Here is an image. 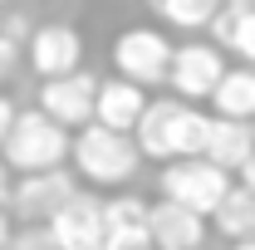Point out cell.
<instances>
[{"mask_svg": "<svg viewBox=\"0 0 255 250\" xmlns=\"http://www.w3.org/2000/svg\"><path fill=\"white\" fill-rule=\"evenodd\" d=\"M74 157V137L64 132L54 118H44L39 108H20V118L10 127L0 162L20 177H39V172H59L64 162Z\"/></svg>", "mask_w": 255, "mask_h": 250, "instance_id": "6da1fadb", "label": "cell"}, {"mask_svg": "<svg viewBox=\"0 0 255 250\" xmlns=\"http://www.w3.org/2000/svg\"><path fill=\"white\" fill-rule=\"evenodd\" d=\"M74 167L94 187H123V182L137 177L142 152H137V142L128 132H108V127L94 123L84 132H74Z\"/></svg>", "mask_w": 255, "mask_h": 250, "instance_id": "7a4b0ae2", "label": "cell"}, {"mask_svg": "<svg viewBox=\"0 0 255 250\" xmlns=\"http://www.w3.org/2000/svg\"><path fill=\"white\" fill-rule=\"evenodd\" d=\"M157 187H162V201H172V206H182L191 216L211 221L216 206L231 196L236 177H226L221 167H211L206 157H187V162H167V167H162Z\"/></svg>", "mask_w": 255, "mask_h": 250, "instance_id": "3957f363", "label": "cell"}, {"mask_svg": "<svg viewBox=\"0 0 255 250\" xmlns=\"http://www.w3.org/2000/svg\"><path fill=\"white\" fill-rule=\"evenodd\" d=\"M172 54H177V44H172L162 30H152V25L123 30V34H118V44H113L118 79L137 84V89H157V84H167V74H172Z\"/></svg>", "mask_w": 255, "mask_h": 250, "instance_id": "277c9868", "label": "cell"}, {"mask_svg": "<svg viewBox=\"0 0 255 250\" xmlns=\"http://www.w3.org/2000/svg\"><path fill=\"white\" fill-rule=\"evenodd\" d=\"M226 79V54L216 44H177V54H172V74H167V84H172V98H182V103H211V94L221 89Z\"/></svg>", "mask_w": 255, "mask_h": 250, "instance_id": "5b68a950", "label": "cell"}, {"mask_svg": "<svg viewBox=\"0 0 255 250\" xmlns=\"http://www.w3.org/2000/svg\"><path fill=\"white\" fill-rule=\"evenodd\" d=\"M98 84L103 79H94L89 69H79L69 79H49V84H39V113L54 118L64 132H84V127H94Z\"/></svg>", "mask_w": 255, "mask_h": 250, "instance_id": "8992f818", "label": "cell"}, {"mask_svg": "<svg viewBox=\"0 0 255 250\" xmlns=\"http://www.w3.org/2000/svg\"><path fill=\"white\" fill-rule=\"evenodd\" d=\"M74 196H79V187H74V177L64 167L59 172H39V177H20L15 191H10V216L20 226H49Z\"/></svg>", "mask_w": 255, "mask_h": 250, "instance_id": "52a82bcc", "label": "cell"}, {"mask_svg": "<svg viewBox=\"0 0 255 250\" xmlns=\"http://www.w3.org/2000/svg\"><path fill=\"white\" fill-rule=\"evenodd\" d=\"M30 69L49 84V79H69L84 69V34L74 25H39L30 34Z\"/></svg>", "mask_w": 255, "mask_h": 250, "instance_id": "ba28073f", "label": "cell"}, {"mask_svg": "<svg viewBox=\"0 0 255 250\" xmlns=\"http://www.w3.org/2000/svg\"><path fill=\"white\" fill-rule=\"evenodd\" d=\"M103 206H108V201H98L94 191H79L59 216L49 221V231H54L59 250H103V236H108Z\"/></svg>", "mask_w": 255, "mask_h": 250, "instance_id": "9c48e42d", "label": "cell"}, {"mask_svg": "<svg viewBox=\"0 0 255 250\" xmlns=\"http://www.w3.org/2000/svg\"><path fill=\"white\" fill-rule=\"evenodd\" d=\"M182 98H152L147 103V113H142V123L132 132V142H137V152L152 157V162H177V123H182Z\"/></svg>", "mask_w": 255, "mask_h": 250, "instance_id": "30bf717a", "label": "cell"}, {"mask_svg": "<svg viewBox=\"0 0 255 250\" xmlns=\"http://www.w3.org/2000/svg\"><path fill=\"white\" fill-rule=\"evenodd\" d=\"M147 89H137V84H128V79H103L98 84V108H94V123L108 127V132H137L142 123V113H147Z\"/></svg>", "mask_w": 255, "mask_h": 250, "instance_id": "8fae6325", "label": "cell"}, {"mask_svg": "<svg viewBox=\"0 0 255 250\" xmlns=\"http://www.w3.org/2000/svg\"><path fill=\"white\" fill-rule=\"evenodd\" d=\"M147 216H152V206H147L142 196H113V201L103 206V221H108L103 250H152Z\"/></svg>", "mask_w": 255, "mask_h": 250, "instance_id": "7c38bea8", "label": "cell"}, {"mask_svg": "<svg viewBox=\"0 0 255 250\" xmlns=\"http://www.w3.org/2000/svg\"><path fill=\"white\" fill-rule=\"evenodd\" d=\"M206 162L221 167L226 177H241L255 162V127L251 123H231V118H211V132H206Z\"/></svg>", "mask_w": 255, "mask_h": 250, "instance_id": "4fadbf2b", "label": "cell"}, {"mask_svg": "<svg viewBox=\"0 0 255 250\" xmlns=\"http://www.w3.org/2000/svg\"><path fill=\"white\" fill-rule=\"evenodd\" d=\"M147 231H152V250H206V221L172 201H152Z\"/></svg>", "mask_w": 255, "mask_h": 250, "instance_id": "5bb4252c", "label": "cell"}, {"mask_svg": "<svg viewBox=\"0 0 255 250\" xmlns=\"http://www.w3.org/2000/svg\"><path fill=\"white\" fill-rule=\"evenodd\" d=\"M211 118H231V123H255V69H226L221 89L211 94Z\"/></svg>", "mask_w": 255, "mask_h": 250, "instance_id": "9a60e30c", "label": "cell"}, {"mask_svg": "<svg viewBox=\"0 0 255 250\" xmlns=\"http://www.w3.org/2000/svg\"><path fill=\"white\" fill-rule=\"evenodd\" d=\"M211 44L216 49H231V54H241L246 59V69H255V10H226L221 5V15L211 20Z\"/></svg>", "mask_w": 255, "mask_h": 250, "instance_id": "2e32d148", "label": "cell"}, {"mask_svg": "<svg viewBox=\"0 0 255 250\" xmlns=\"http://www.w3.org/2000/svg\"><path fill=\"white\" fill-rule=\"evenodd\" d=\"M211 226L221 231L231 246H246V241H255V196L241 187V182H236V187H231V196L216 206Z\"/></svg>", "mask_w": 255, "mask_h": 250, "instance_id": "e0dca14e", "label": "cell"}, {"mask_svg": "<svg viewBox=\"0 0 255 250\" xmlns=\"http://www.w3.org/2000/svg\"><path fill=\"white\" fill-rule=\"evenodd\" d=\"M152 5L177 30H211V20L221 15V0H152Z\"/></svg>", "mask_w": 255, "mask_h": 250, "instance_id": "ac0fdd59", "label": "cell"}, {"mask_svg": "<svg viewBox=\"0 0 255 250\" xmlns=\"http://www.w3.org/2000/svg\"><path fill=\"white\" fill-rule=\"evenodd\" d=\"M10 250H59V241H54V231H49V226H15Z\"/></svg>", "mask_w": 255, "mask_h": 250, "instance_id": "d6986e66", "label": "cell"}, {"mask_svg": "<svg viewBox=\"0 0 255 250\" xmlns=\"http://www.w3.org/2000/svg\"><path fill=\"white\" fill-rule=\"evenodd\" d=\"M15 69H20V44H15L10 34L0 30V84H5V79H10Z\"/></svg>", "mask_w": 255, "mask_h": 250, "instance_id": "ffe728a7", "label": "cell"}, {"mask_svg": "<svg viewBox=\"0 0 255 250\" xmlns=\"http://www.w3.org/2000/svg\"><path fill=\"white\" fill-rule=\"evenodd\" d=\"M15 118H20V108H15L10 98L0 94V147H5V137H10V127H15Z\"/></svg>", "mask_w": 255, "mask_h": 250, "instance_id": "44dd1931", "label": "cell"}, {"mask_svg": "<svg viewBox=\"0 0 255 250\" xmlns=\"http://www.w3.org/2000/svg\"><path fill=\"white\" fill-rule=\"evenodd\" d=\"M10 191H15V172L0 162V211H10Z\"/></svg>", "mask_w": 255, "mask_h": 250, "instance_id": "7402d4cb", "label": "cell"}, {"mask_svg": "<svg viewBox=\"0 0 255 250\" xmlns=\"http://www.w3.org/2000/svg\"><path fill=\"white\" fill-rule=\"evenodd\" d=\"M10 241H15V216L0 211V250H10Z\"/></svg>", "mask_w": 255, "mask_h": 250, "instance_id": "603a6c76", "label": "cell"}, {"mask_svg": "<svg viewBox=\"0 0 255 250\" xmlns=\"http://www.w3.org/2000/svg\"><path fill=\"white\" fill-rule=\"evenodd\" d=\"M236 182H241V187H246V191H251V196H255V162H251V167H246V172H241V177H236Z\"/></svg>", "mask_w": 255, "mask_h": 250, "instance_id": "cb8c5ba5", "label": "cell"}, {"mask_svg": "<svg viewBox=\"0 0 255 250\" xmlns=\"http://www.w3.org/2000/svg\"><path fill=\"white\" fill-rule=\"evenodd\" d=\"M226 10H255V0H221Z\"/></svg>", "mask_w": 255, "mask_h": 250, "instance_id": "d4e9b609", "label": "cell"}, {"mask_svg": "<svg viewBox=\"0 0 255 250\" xmlns=\"http://www.w3.org/2000/svg\"><path fill=\"white\" fill-rule=\"evenodd\" d=\"M231 250H255V241H246V246H231Z\"/></svg>", "mask_w": 255, "mask_h": 250, "instance_id": "484cf974", "label": "cell"}, {"mask_svg": "<svg viewBox=\"0 0 255 250\" xmlns=\"http://www.w3.org/2000/svg\"><path fill=\"white\" fill-rule=\"evenodd\" d=\"M5 5H10V0H0V10H5Z\"/></svg>", "mask_w": 255, "mask_h": 250, "instance_id": "4316f807", "label": "cell"}, {"mask_svg": "<svg viewBox=\"0 0 255 250\" xmlns=\"http://www.w3.org/2000/svg\"><path fill=\"white\" fill-rule=\"evenodd\" d=\"M251 127H255V123H251Z\"/></svg>", "mask_w": 255, "mask_h": 250, "instance_id": "83f0119b", "label": "cell"}]
</instances>
